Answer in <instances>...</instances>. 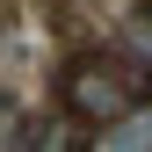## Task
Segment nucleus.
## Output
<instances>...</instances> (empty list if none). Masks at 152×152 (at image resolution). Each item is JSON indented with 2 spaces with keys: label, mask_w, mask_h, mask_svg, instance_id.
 <instances>
[{
  "label": "nucleus",
  "mask_w": 152,
  "mask_h": 152,
  "mask_svg": "<svg viewBox=\"0 0 152 152\" xmlns=\"http://www.w3.org/2000/svg\"><path fill=\"white\" fill-rule=\"evenodd\" d=\"M58 94H65L72 123L102 130V123H116L123 109H138V102H145V65H138V58H102V51H87V58H72V65H65Z\"/></svg>",
  "instance_id": "f257e3e1"
},
{
  "label": "nucleus",
  "mask_w": 152,
  "mask_h": 152,
  "mask_svg": "<svg viewBox=\"0 0 152 152\" xmlns=\"http://www.w3.org/2000/svg\"><path fill=\"white\" fill-rule=\"evenodd\" d=\"M102 152H152V109H123L116 123H102Z\"/></svg>",
  "instance_id": "f03ea898"
},
{
  "label": "nucleus",
  "mask_w": 152,
  "mask_h": 152,
  "mask_svg": "<svg viewBox=\"0 0 152 152\" xmlns=\"http://www.w3.org/2000/svg\"><path fill=\"white\" fill-rule=\"evenodd\" d=\"M123 44H130V58L152 65V0H138V15L123 22Z\"/></svg>",
  "instance_id": "7ed1b4c3"
},
{
  "label": "nucleus",
  "mask_w": 152,
  "mask_h": 152,
  "mask_svg": "<svg viewBox=\"0 0 152 152\" xmlns=\"http://www.w3.org/2000/svg\"><path fill=\"white\" fill-rule=\"evenodd\" d=\"M0 145H29V123H22L15 102H0Z\"/></svg>",
  "instance_id": "20e7f679"
}]
</instances>
